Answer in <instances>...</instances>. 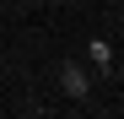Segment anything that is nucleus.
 <instances>
[{"mask_svg": "<svg viewBox=\"0 0 124 119\" xmlns=\"http://www.w3.org/2000/svg\"><path fill=\"white\" fill-rule=\"evenodd\" d=\"M59 92H65V97H86V92H92V76H86V65L65 60V65H59Z\"/></svg>", "mask_w": 124, "mask_h": 119, "instance_id": "obj_1", "label": "nucleus"}, {"mask_svg": "<svg viewBox=\"0 0 124 119\" xmlns=\"http://www.w3.org/2000/svg\"><path fill=\"white\" fill-rule=\"evenodd\" d=\"M86 60H92V70H97V76H108V70H113V49L102 43V38H92V43H86Z\"/></svg>", "mask_w": 124, "mask_h": 119, "instance_id": "obj_2", "label": "nucleus"}]
</instances>
